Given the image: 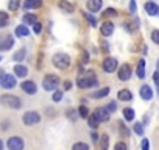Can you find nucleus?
I'll use <instances>...</instances> for the list:
<instances>
[{
	"mask_svg": "<svg viewBox=\"0 0 159 150\" xmlns=\"http://www.w3.org/2000/svg\"><path fill=\"white\" fill-rule=\"evenodd\" d=\"M97 78H95V72L94 70H88L84 72V77H80L76 80V85L80 89H88V88H94L97 86Z\"/></svg>",
	"mask_w": 159,
	"mask_h": 150,
	"instance_id": "f257e3e1",
	"label": "nucleus"
},
{
	"mask_svg": "<svg viewBox=\"0 0 159 150\" xmlns=\"http://www.w3.org/2000/svg\"><path fill=\"white\" fill-rule=\"evenodd\" d=\"M52 63H53V66H55L56 69L64 70V69H67V67L70 66L72 59H70V56H69L67 53H56V55L52 58Z\"/></svg>",
	"mask_w": 159,
	"mask_h": 150,
	"instance_id": "f03ea898",
	"label": "nucleus"
},
{
	"mask_svg": "<svg viewBox=\"0 0 159 150\" xmlns=\"http://www.w3.org/2000/svg\"><path fill=\"white\" fill-rule=\"evenodd\" d=\"M59 83H61V80H59L58 75L48 73L47 77L42 80V88H44L45 91H56V88L59 86Z\"/></svg>",
	"mask_w": 159,
	"mask_h": 150,
	"instance_id": "7ed1b4c3",
	"label": "nucleus"
},
{
	"mask_svg": "<svg viewBox=\"0 0 159 150\" xmlns=\"http://www.w3.org/2000/svg\"><path fill=\"white\" fill-rule=\"evenodd\" d=\"M0 100H2L3 105H7V106H10V108H13V110H17V108L22 106V102H20V99H19L17 96L3 94L2 97H0Z\"/></svg>",
	"mask_w": 159,
	"mask_h": 150,
	"instance_id": "20e7f679",
	"label": "nucleus"
},
{
	"mask_svg": "<svg viewBox=\"0 0 159 150\" xmlns=\"http://www.w3.org/2000/svg\"><path fill=\"white\" fill-rule=\"evenodd\" d=\"M39 120H41V114H39L38 111H27V113L22 116V122H24L25 125H28V127L36 125Z\"/></svg>",
	"mask_w": 159,
	"mask_h": 150,
	"instance_id": "39448f33",
	"label": "nucleus"
},
{
	"mask_svg": "<svg viewBox=\"0 0 159 150\" xmlns=\"http://www.w3.org/2000/svg\"><path fill=\"white\" fill-rule=\"evenodd\" d=\"M24 139L20 136H11L8 141H7V147L8 150H24Z\"/></svg>",
	"mask_w": 159,
	"mask_h": 150,
	"instance_id": "423d86ee",
	"label": "nucleus"
},
{
	"mask_svg": "<svg viewBox=\"0 0 159 150\" xmlns=\"http://www.w3.org/2000/svg\"><path fill=\"white\" fill-rule=\"evenodd\" d=\"M0 86L3 89H13L16 86V78L10 73H3L2 78H0Z\"/></svg>",
	"mask_w": 159,
	"mask_h": 150,
	"instance_id": "0eeeda50",
	"label": "nucleus"
},
{
	"mask_svg": "<svg viewBox=\"0 0 159 150\" xmlns=\"http://www.w3.org/2000/svg\"><path fill=\"white\" fill-rule=\"evenodd\" d=\"M94 116L100 120V124H102V122H108L109 117H111V111H109L106 106H100V108H95Z\"/></svg>",
	"mask_w": 159,
	"mask_h": 150,
	"instance_id": "6e6552de",
	"label": "nucleus"
},
{
	"mask_svg": "<svg viewBox=\"0 0 159 150\" xmlns=\"http://www.w3.org/2000/svg\"><path fill=\"white\" fill-rule=\"evenodd\" d=\"M131 73H133L131 66L129 64H122L120 69H119V80L120 82H128L131 78Z\"/></svg>",
	"mask_w": 159,
	"mask_h": 150,
	"instance_id": "1a4fd4ad",
	"label": "nucleus"
},
{
	"mask_svg": "<svg viewBox=\"0 0 159 150\" xmlns=\"http://www.w3.org/2000/svg\"><path fill=\"white\" fill-rule=\"evenodd\" d=\"M20 88H22V91H24L25 94H30V96H33V94L38 92V86H36V83L31 82V80H25V82L20 85Z\"/></svg>",
	"mask_w": 159,
	"mask_h": 150,
	"instance_id": "9d476101",
	"label": "nucleus"
},
{
	"mask_svg": "<svg viewBox=\"0 0 159 150\" xmlns=\"http://www.w3.org/2000/svg\"><path fill=\"white\" fill-rule=\"evenodd\" d=\"M117 59L116 58H106L105 61H103V70L105 72H108V73H112L116 69H117Z\"/></svg>",
	"mask_w": 159,
	"mask_h": 150,
	"instance_id": "9b49d317",
	"label": "nucleus"
},
{
	"mask_svg": "<svg viewBox=\"0 0 159 150\" xmlns=\"http://www.w3.org/2000/svg\"><path fill=\"white\" fill-rule=\"evenodd\" d=\"M86 7H88V10H89L91 13H97V11H100L102 7H103V0H88Z\"/></svg>",
	"mask_w": 159,
	"mask_h": 150,
	"instance_id": "f8f14e48",
	"label": "nucleus"
},
{
	"mask_svg": "<svg viewBox=\"0 0 159 150\" xmlns=\"http://www.w3.org/2000/svg\"><path fill=\"white\" fill-rule=\"evenodd\" d=\"M100 33H102V36H111L112 33H114V24L112 22H105V24H102V27H100Z\"/></svg>",
	"mask_w": 159,
	"mask_h": 150,
	"instance_id": "ddd939ff",
	"label": "nucleus"
},
{
	"mask_svg": "<svg viewBox=\"0 0 159 150\" xmlns=\"http://www.w3.org/2000/svg\"><path fill=\"white\" fill-rule=\"evenodd\" d=\"M14 75H16V77H19V78H25L27 75H28L27 66H24V64H16V66H14Z\"/></svg>",
	"mask_w": 159,
	"mask_h": 150,
	"instance_id": "4468645a",
	"label": "nucleus"
},
{
	"mask_svg": "<svg viewBox=\"0 0 159 150\" xmlns=\"http://www.w3.org/2000/svg\"><path fill=\"white\" fill-rule=\"evenodd\" d=\"M145 11L148 16H157L159 14V7L154 2H147L145 3Z\"/></svg>",
	"mask_w": 159,
	"mask_h": 150,
	"instance_id": "2eb2a0df",
	"label": "nucleus"
},
{
	"mask_svg": "<svg viewBox=\"0 0 159 150\" xmlns=\"http://www.w3.org/2000/svg\"><path fill=\"white\" fill-rule=\"evenodd\" d=\"M140 97L143 99V100H151L153 99V89L148 86V85H143L142 88H140Z\"/></svg>",
	"mask_w": 159,
	"mask_h": 150,
	"instance_id": "dca6fc26",
	"label": "nucleus"
},
{
	"mask_svg": "<svg viewBox=\"0 0 159 150\" xmlns=\"http://www.w3.org/2000/svg\"><path fill=\"white\" fill-rule=\"evenodd\" d=\"M13 45H14V38H13V35H8L2 41V44H0V49L2 50H10V49H13Z\"/></svg>",
	"mask_w": 159,
	"mask_h": 150,
	"instance_id": "f3484780",
	"label": "nucleus"
},
{
	"mask_svg": "<svg viewBox=\"0 0 159 150\" xmlns=\"http://www.w3.org/2000/svg\"><path fill=\"white\" fill-rule=\"evenodd\" d=\"M117 99L122 100V102H131V100H133V94H131V91H128V89H122V91L117 92Z\"/></svg>",
	"mask_w": 159,
	"mask_h": 150,
	"instance_id": "a211bd4d",
	"label": "nucleus"
},
{
	"mask_svg": "<svg viewBox=\"0 0 159 150\" xmlns=\"http://www.w3.org/2000/svg\"><path fill=\"white\" fill-rule=\"evenodd\" d=\"M42 0H25L24 2V10H33V8H41Z\"/></svg>",
	"mask_w": 159,
	"mask_h": 150,
	"instance_id": "6ab92c4d",
	"label": "nucleus"
},
{
	"mask_svg": "<svg viewBox=\"0 0 159 150\" xmlns=\"http://www.w3.org/2000/svg\"><path fill=\"white\" fill-rule=\"evenodd\" d=\"M14 33H16L17 38H27L30 35V30H28L27 25H19V27H16V31Z\"/></svg>",
	"mask_w": 159,
	"mask_h": 150,
	"instance_id": "aec40b11",
	"label": "nucleus"
},
{
	"mask_svg": "<svg viewBox=\"0 0 159 150\" xmlns=\"http://www.w3.org/2000/svg\"><path fill=\"white\" fill-rule=\"evenodd\" d=\"M108 94H109V88H102V89H98V91L91 92V99H103V97H106Z\"/></svg>",
	"mask_w": 159,
	"mask_h": 150,
	"instance_id": "412c9836",
	"label": "nucleus"
},
{
	"mask_svg": "<svg viewBox=\"0 0 159 150\" xmlns=\"http://www.w3.org/2000/svg\"><path fill=\"white\" fill-rule=\"evenodd\" d=\"M136 73H137L139 78H145V59H139V61H137Z\"/></svg>",
	"mask_w": 159,
	"mask_h": 150,
	"instance_id": "4be33fe9",
	"label": "nucleus"
},
{
	"mask_svg": "<svg viewBox=\"0 0 159 150\" xmlns=\"http://www.w3.org/2000/svg\"><path fill=\"white\" fill-rule=\"evenodd\" d=\"M58 7L64 11V13H67V14H70V13H73V5H70L69 2H67V0H61V2L58 3Z\"/></svg>",
	"mask_w": 159,
	"mask_h": 150,
	"instance_id": "5701e85b",
	"label": "nucleus"
},
{
	"mask_svg": "<svg viewBox=\"0 0 159 150\" xmlns=\"http://www.w3.org/2000/svg\"><path fill=\"white\" fill-rule=\"evenodd\" d=\"M38 21H36V16L31 14V13H25L24 14V24L25 25H34Z\"/></svg>",
	"mask_w": 159,
	"mask_h": 150,
	"instance_id": "b1692460",
	"label": "nucleus"
},
{
	"mask_svg": "<svg viewBox=\"0 0 159 150\" xmlns=\"http://www.w3.org/2000/svg\"><path fill=\"white\" fill-rule=\"evenodd\" d=\"M109 147V136L105 133L100 136V150H108Z\"/></svg>",
	"mask_w": 159,
	"mask_h": 150,
	"instance_id": "393cba45",
	"label": "nucleus"
},
{
	"mask_svg": "<svg viewBox=\"0 0 159 150\" xmlns=\"http://www.w3.org/2000/svg\"><path fill=\"white\" fill-rule=\"evenodd\" d=\"M25 55H27V50H25V49H20V50H17V52L13 55V59H14L16 63H20L22 59H25Z\"/></svg>",
	"mask_w": 159,
	"mask_h": 150,
	"instance_id": "a878e982",
	"label": "nucleus"
},
{
	"mask_svg": "<svg viewBox=\"0 0 159 150\" xmlns=\"http://www.w3.org/2000/svg\"><path fill=\"white\" fill-rule=\"evenodd\" d=\"M134 110L133 108H125L123 110V119L125 120H128V122H131V120H134Z\"/></svg>",
	"mask_w": 159,
	"mask_h": 150,
	"instance_id": "bb28decb",
	"label": "nucleus"
},
{
	"mask_svg": "<svg viewBox=\"0 0 159 150\" xmlns=\"http://www.w3.org/2000/svg\"><path fill=\"white\" fill-rule=\"evenodd\" d=\"M66 116L69 117V120H72V122H75L78 117H80V113H78V110H67V113H66Z\"/></svg>",
	"mask_w": 159,
	"mask_h": 150,
	"instance_id": "cd10ccee",
	"label": "nucleus"
},
{
	"mask_svg": "<svg viewBox=\"0 0 159 150\" xmlns=\"http://www.w3.org/2000/svg\"><path fill=\"white\" fill-rule=\"evenodd\" d=\"M72 150H91V148L86 142H75L72 145Z\"/></svg>",
	"mask_w": 159,
	"mask_h": 150,
	"instance_id": "c85d7f7f",
	"label": "nucleus"
},
{
	"mask_svg": "<svg viewBox=\"0 0 159 150\" xmlns=\"http://www.w3.org/2000/svg\"><path fill=\"white\" fill-rule=\"evenodd\" d=\"M88 122H89V125H91V128H94V130H95V128H97V127L100 125V120H98V119H97V117H95L94 114L88 117Z\"/></svg>",
	"mask_w": 159,
	"mask_h": 150,
	"instance_id": "c756f323",
	"label": "nucleus"
},
{
	"mask_svg": "<svg viewBox=\"0 0 159 150\" xmlns=\"http://www.w3.org/2000/svg\"><path fill=\"white\" fill-rule=\"evenodd\" d=\"M143 125H145V124H140V122L134 124V127H133L134 133H136V134H139V136H142V134H143Z\"/></svg>",
	"mask_w": 159,
	"mask_h": 150,
	"instance_id": "7c9ffc66",
	"label": "nucleus"
},
{
	"mask_svg": "<svg viewBox=\"0 0 159 150\" xmlns=\"http://www.w3.org/2000/svg\"><path fill=\"white\" fill-rule=\"evenodd\" d=\"M119 128H120V136H122V138H129V130L123 125V122L119 124Z\"/></svg>",
	"mask_w": 159,
	"mask_h": 150,
	"instance_id": "2f4dec72",
	"label": "nucleus"
},
{
	"mask_svg": "<svg viewBox=\"0 0 159 150\" xmlns=\"http://www.w3.org/2000/svg\"><path fill=\"white\" fill-rule=\"evenodd\" d=\"M78 113H80V117H83V119H88L89 117V111H88V108L84 105H81V106L78 108Z\"/></svg>",
	"mask_w": 159,
	"mask_h": 150,
	"instance_id": "473e14b6",
	"label": "nucleus"
},
{
	"mask_svg": "<svg viewBox=\"0 0 159 150\" xmlns=\"http://www.w3.org/2000/svg\"><path fill=\"white\" fill-rule=\"evenodd\" d=\"M8 25V14L5 11L0 13V27H7Z\"/></svg>",
	"mask_w": 159,
	"mask_h": 150,
	"instance_id": "72a5a7b5",
	"label": "nucleus"
},
{
	"mask_svg": "<svg viewBox=\"0 0 159 150\" xmlns=\"http://www.w3.org/2000/svg\"><path fill=\"white\" fill-rule=\"evenodd\" d=\"M52 100H53V102H61V100H62V91H53Z\"/></svg>",
	"mask_w": 159,
	"mask_h": 150,
	"instance_id": "f704fd0d",
	"label": "nucleus"
},
{
	"mask_svg": "<svg viewBox=\"0 0 159 150\" xmlns=\"http://www.w3.org/2000/svg\"><path fill=\"white\" fill-rule=\"evenodd\" d=\"M8 8L11 11H16L19 8V0H10V3H8Z\"/></svg>",
	"mask_w": 159,
	"mask_h": 150,
	"instance_id": "c9c22d12",
	"label": "nucleus"
},
{
	"mask_svg": "<svg viewBox=\"0 0 159 150\" xmlns=\"http://www.w3.org/2000/svg\"><path fill=\"white\" fill-rule=\"evenodd\" d=\"M84 16H86V19L89 21V24H91L92 27H95V25H97V19H95L91 13H84Z\"/></svg>",
	"mask_w": 159,
	"mask_h": 150,
	"instance_id": "e433bc0d",
	"label": "nucleus"
},
{
	"mask_svg": "<svg viewBox=\"0 0 159 150\" xmlns=\"http://www.w3.org/2000/svg\"><path fill=\"white\" fill-rule=\"evenodd\" d=\"M151 41L159 45V30H153L151 31Z\"/></svg>",
	"mask_w": 159,
	"mask_h": 150,
	"instance_id": "4c0bfd02",
	"label": "nucleus"
},
{
	"mask_svg": "<svg viewBox=\"0 0 159 150\" xmlns=\"http://www.w3.org/2000/svg\"><path fill=\"white\" fill-rule=\"evenodd\" d=\"M42 31V25H41V22H36L34 25H33V33L34 35H39Z\"/></svg>",
	"mask_w": 159,
	"mask_h": 150,
	"instance_id": "58836bf2",
	"label": "nucleus"
},
{
	"mask_svg": "<svg viewBox=\"0 0 159 150\" xmlns=\"http://www.w3.org/2000/svg\"><path fill=\"white\" fill-rule=\"evenodd\" d=\"M140 147H142V150H150V142H148V139H147V138H143V139H142Z\"/></svg>",
	"mask_w": 159,
	"mask_h": 150,
	"instance_id": "ea45409f",
	"label": "nucleus"
},
{
	"mask_svg": "<svg viewBox=\"0 0 159 150\" xmlns=\"http://www.w3.org/2000/svg\"><path fill=\"white\" fill-rule=\"evenodd\" d=\"M114 150H128V148H126V144L125 142H117L114 145Z\"/></svg>",
	"mask_w": 159,
	"mask_h": 150,
	"instance_id": "a19ab883",
	"label": "nucleus"
},
{
	"mask_svg": "<svg viewBox=\"0 0 159 150\" xmlns=\"http://www.w3.org/2000/svg\"><path fill=\"white\" fill-rule=\"evenodd\" d=\"M88 61H89V53H88V50H84L81 55V64H86Z\"/></svg>",
	"mask_w": 159,
	"mask_h": 150,
	"instance_id": "79ce46f5",
	"label": "nucleus"
},
{
	"mask_svg": "<svg viewBox=\"0 0 159 150\" xmlns=\"http://www.w3.org/2000/svg\"><path fill=\"white\" fill-rule=\"evenodd\" d=\"M129 13L131 14L136 13V0H129Z\"/></svg>",
	"mask_w": 159,
	"mask_h": 150,
	"instance_id": "37998d69",
	"label": "nucleus"
},
{
	"mask_svg": "<svg viewBox=\"0 0 159 150\" xmlns=\"http://www.w3.org/2000/svg\"><path fill=\"white\" fill-rule=\"evenodd\" d=\"M103 14H105V16H116V14H117V11H116L114 8H108Z\"/></svg>",
	"mask_w": 159,
	"mask_h": 150,
	"instance_id": "c03bdc74",
	"label": "nucleus"
},
{
	"mask_svg": "<svg viewBox=\"0 0 159 150\" xmlns=\"http://www.w3.org/2000/svg\"><path fill=\"white\" fill-rule=\"evenodd\" d=\"M106 108H108L111 113H114V111L117 110V103H116V102H111V103H108V106H106Z\"/></svg>",
	"mask_w": 159,
	"mask_h": 150,
	"instance_id": "a18cd8bd",
	"label": "nucleus"
},
{
	"mask_svg": "<svg viewBox=\"0 0 159 150\" xmlns=\"http://www.w3.org/2000/svg\"><path fill=\"white\" fill-rule=\"evenodd\" d=\"M153 82H154V85H156V86H159V70L153 73Z\"/></svg>",
	"mask_w": 159,
	"mask_h": 150,
	"instance_id": "49530a36",
	"label": "nucleus"
},
{
	"mask_svg": "<svg viewBox=\"0 0 159 150\" xmlns=\"http://www.w3.org/2000/svg\"><path fill=\"white\" fill-rule=\"evenodd\" d=\"M102 47H103V52H109V45H108V42H102Z\"/></svg>",
	"mask_w": 159,
	"mask_h": 150,
	"instance_id": "de8ad7c7",
	"label": "nucleus"
},
{
	"mask_svg": "<svg viewBox=\"0 0 159 150\" xmlns=\"http://www.w3.org/2000/svg\"><path fill=\"white\" fill-rule=\"evenodd\" d=\"M64 89H66V91L72 89V82H66V83H64Z\"/></svg>",
	"mask_w": 159,
	"mask_h": 150,
	"instance_id": "09e8293b",
	"label": "nucleus"
},
{
	"mask_svg": "<svg viewBox=\"0 0 159 150\" xmlns=\"http://www.w3.org/2000/svg\"><path fill=\"white\" fill-rule=\"evenodd\" d=\"M91 138H92V141H94V142H97V141H98V134H97V133H92V134H91Z\"/></svg>",
	"mask_w": 159,
	"mask_h": 150,
	"instance_id": "8fccbe9b",
	"label": "nucleus"
},
{
	"mask_svg": "<svg viewBox=\"0 0 159 150\" xmlns=\"http://www.w3.org/2000/svg\"><path fill=\"white\" fill-rule=\"evenodd\" d=\"M157 69H159V59H157Z\"/></svg>",
	"mask_w": 159,
	"mask_h": 150,
	"instance_id": "3c124183",
	"label": "nucleus"
},
{
	"mask_svg": "<svg viewBox=\"0 0 159 150\" xmlns=\"http://www.w3.org/2000/svg\"><path fill=\"white\" fill-rule=\"evenodd\" d=\"M157 92H159V86H157Z\"/></svg>",
	"mask_w": 159,
	"mask_h": 150,
	"instance_id": "603ef678",
	"label": "nucleus"
}]
</instances>
